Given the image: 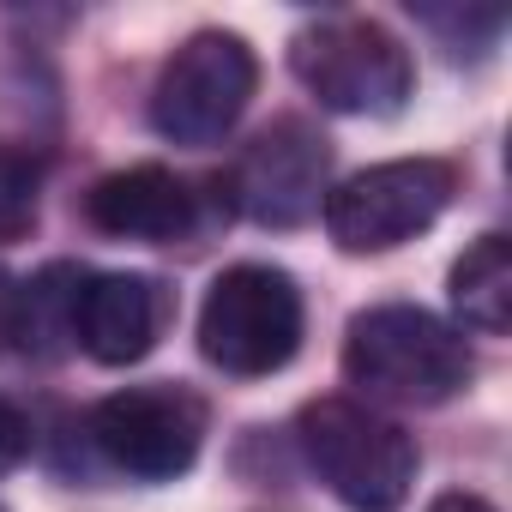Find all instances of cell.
<instances>
[{
    "mask_svg": "<svg viewBox=\"0 0 512 512\" xmlns=\"http://www.w3.org/2000/svg\"><path fill=\"white\" fill-rule=\"evenodd\" d=\"M344 374L350 386H362L380 404H404V410H434L452 392L470 386L476 362L470 344L434 320L428 308L410 302H380L362 308L344 332Z\"/></svg>",
    "mask_w": 512,
    "mask_h": 512,
    "instance_id": "1",
    "label": "cell"
},
{
    "mask_svg": "<svg viewBox=\"0 0 512 512\" xmlns=\"http://www.w3.org/2000/svg\"><path fill=\"white\" fill-rule=\"evenodd\" d=\"M290 67L296 79L320 97V109H338V115H398L410 103V85H416V67H410V49L362 19V13H326V19H308L296 37H290Z\"/></svg>",
    "mask_w": 512,
    "mask_h": 512,
    "instance_id": "2",
    "label": "cell"
},
{
    "mask_svg": "<svg viewBox=\"0 0 512 512\" xmlns=\"http://www.w3.org/2000/svg\"><path fill=\"white\" fill-rule=\"evenodd\" d=\"M296 440H302L314 476L350 512H398L416 482L410 434L356 398H314L296 422Z\"/></svg>",
    "mask_w": 512,
    "mask_h": 512,
    "instance_id": "3",
    "label": "cell"
},
{
    "mask_svg": "<svg viewBox=\"0 0 512 512\" xmlns=\"http://www.w3.org/2000/svg\"><path fill=\"white\" fill-rule=\"evenodd\" d=\"M199 350L235 380L278 374L302 350V290L278 266H229L199 308Z\"/></svg>",
    "mask_w": 512,
    "mask_h": 512,
    "instance_id": "4",
    "label": "cell"
},
{
    "mask_svg": "<svg viewBox=\"0 0 512 512\" xmlns=\"http://www.w3.org/2000/svg\"><path fill=\"white\" fill-rule=\"evenodd\" d=\"M253 85H260L253 49L235 31H199L163 61L151 85V127L169 145H217L253 103Z\"/></svg>",
    "mask_w": 512,
    "mask_h": 512,
    "instance_id": "5",
    "label": "cell"
},
{
    "mask_svg": "<svg viewBox=\"0 0 512 512\" xmlns=\"http://www.w3.org/2000/svg\"><path fill=\"white\" fill-rule=\"evenodd\" d=\"M458 193V169L440 157H398V163H374L362 175H350L344 187L326 193V229L344 253H386L422 229H434V217L452 205Z\"/></svg>",
    "mask_w": 512,
    "mask_h": 512,
    "instance_id": "6",
    "label": "cell"
},
{
    "mask_svg": "<svg viewBox=\"0 0 512 512\" xmlns=\"http://www.w3.org/2000/svg\"><path fill=\"white\" fill-rule=\"evenodd\" d=\"M91 440L115 470H127L139 482H175L193 470V458L205 446V398L187 386H169V380L109 392L91 410Z\"/></svg>",
    "mask_w": 512,
    "mask_h": 512,
    "instance_id": "7",
    "label": "cell"
},
{
    "mask_svg": "<svg viewBox=\"0 0 512 512\" xmlns=\"http://www.w3.org/2000/svg\"><path fill=\"white\" fill-rule=\"evenodd\" d=\"M326 175H332V151L308 121H272L253 139L229 175L235 205L266 223V229H296L326 205Z\"/></svg>",
    "mask_w": 512,
    "mask_h": 512,
    "instance_id": "8",
    "label": "cell"
},
{
    "mask_svg": "<svg viewBox=\"0 0 512 512\" xmlns=\"http://www.w3.org/2000/svg\"><path fill=\"white\" fill-rule=\"evenodd\" d=\"M169 314H175V296L145 272H79L67 332L91 362L127 368L157 350V338L169 332Z\"/></svg>",
    "mask_w": 512,
    "mask_h": 512,
    "instance_id": "9",
    "label": "cell"
},
{
    "mask_svg": "<svg viewBox=\"0 0 512 512\" xmlns=\"http://www.w3.org/2000/svg\"><path fill=\"white\" fill-rule=\"evenodd\" d=\"M85 217L115 241H187L199 229V193L187 175L163 163H139L103 175L85 199Z\"/></svg>",
    "mask_w": 512,
    "mask_h": 512,
    "instance_id": "10",
    "label": "cell"
},
{
    "mask_svg": "<svg viewBox=\"0 0 512 512\" xmlns=\"http://www.w3.org/2000/svg\"><path fill=\"white\" fill-rule=\"evenodd\" d=\"M452 308L482 338L506 332V320H512V247H506V235H482L464 247V260L452 266Z\"/></svg>",
    "mask_w": 512,
    "mask_h": 512,
    "instance_id": "11",
    "label": "cell"
},
{
    "mask_svg": "<svg viewBox=\"0 0 512 512\" xmlns=\"http://www.w3.org/2000/svg\"><path fill=\"white\" fill-rule=\"evenodd\" d=\"M37 199H43V169L25 151L0 145V241H19L37 223Z\"/></svg>",
    "mask_w": 512,
    "mask_h": 512,
    "instance_id": "12",
    "label": "cell"
},
{
    "mask_svg": "<svg viewBox=\"0 0 512 512\" xmlns=\"http://www.w3.org/2000/svg\"><path fill=\"white\" fill-rule=\"evenodd\" d=\"M25 458H31V422H25V410L0 398V470H13Z\"/></svg>",
    "mask_w": 512,
    "mask_h": 512,
    "instance_id": "13",
    "label": "cell"
},
{
    "mask_svg": "<svg viewBox=\"0 0 512 512\" xmlns=\"http://www.w3.org/2000/svg\"><path fill=\"white\" fill-rule=\"evenodd\" d=\"M428 512H494V506H488L482 494H440Z\"/></svg>",
    "mask_w": 512,
    "mask_h": 512,
    "instance_id": "14",
    "label": "cell"
},
{
    "mask_svg": "<svg viewBox=\"0 0 512 512\" xmlns=\"http://www.w3.org/2000/svg\"><path fill=\"white\" fill-rule=\"evenodd\" d=\"M0 338H13V296H0Z\"/></svg>",
    "mask_w": 512,
    "mask_h": 512,
    "instance_id": "15",
    "label": "cell"
}]
</instances>
